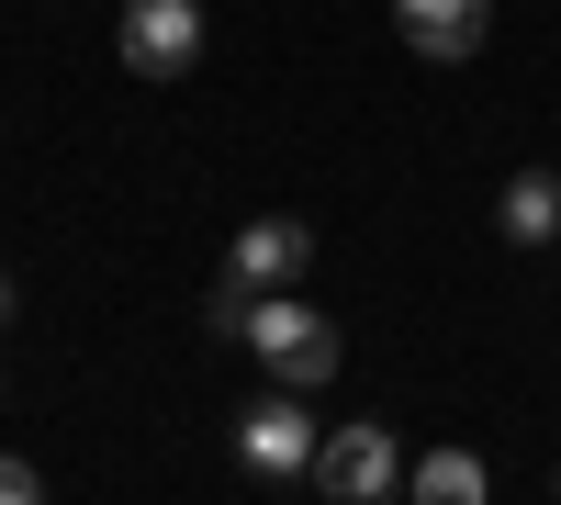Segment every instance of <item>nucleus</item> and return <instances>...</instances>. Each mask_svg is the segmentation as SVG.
<instances>
[{
    "mask_svg": "<svg viewBox=\"0 0 561 505\" xmlns=\"http://www.w3.org/2000/svg\"><path fill=\"white\" fill-rule=\"evenodd\" d=\"M124 68L135 79H192L203 68V0H124Z\"/></svg>",
    "mask_w": 561,
    "mask_h": 505,
    "instance_id": "nucleus-2",
    "label": "nucleus"
},
{
    "mask_svg": "<svg viewBox=\"0 0 561 505\" xmlns=\"http://www.w3.org/2000/svg\"><path fill=\"white\" fill-rule=\"evenodd\" d=\"M393 34H404L427 68H460V57L494 34V0H393Z\"/></svg>",
    "mask_w": 561,
    "mask_h": 505,
    "instance_id": "nucleus-5",
    "label": "nucleus"
},
{
    "mask_svg": "<svg viewBox=\"0 0 561 505\" xmlns=\"http://www.w3.org/2000/svg\"><path fill=\"white\" fill-rule=\"evenodd\" d=\"M248 314H259V292L237 282V269H225V282L203 292V326H214V337H248Z\"/></svg>",
    "mask_w": 561,
    "mask_h": 505,
    "instance_id": "nucleus-9",
    "label": "nucleus"
},
{
    "mask_svg": "<svg viewBox=\"0 0 561 505\" xmlns=\"http://www.w3.org/2000/svg\"><path fill=\"white\" fill-rule=\"evenodd\" d=\"M0 505H45V483H34L23 461H0Z\"/></svg>",
    "mask_w": 561,
    "mask_h": 505,
    "instance_id": "nucleus-10",
    "label": "nucleus"
},
{
    "mask_svg": "<svg viewBox=\"0 0 561 505\" xmlns=\"http://www.w3.org/2000/svg\"><path fill=\"white\" fill-rule=\"evenodd\" d=\"M404 483V449H393V427H337L314 449V494L325 505H382Z\"/></svg>",
    "mask_w": 561,
    "mask_h": 505,
    "instance_id": "nucleus-3",
    "label": "nucleus"
},
{
    "mask_svg": "<svg viewBox=\"0 0 561 505\" xmlns=\"http://www.w3.org/2000/svg\"><path fill=\"white\" fill-rule=\"evenodd\" d=\"M248 348H259V371L280 382V393H314V382H337V326H325L314 303H259L248 314Z\"/></svg>",
    "mask_w": 561,
    "mask_h": 505,
    "instance_id": "nucleus-1",
    "label": "nucleus"
},
{
    "mask_svg": "<svg viewBox=\"0 0 561 505\" xmlns=\"http://www.w3.org/2000/svg\"><path fill=\"white\" fill-rule=\"evenodd\" d=\"M494 225L517 248H561V169H517L505 180V203H494Z\"/></svg>",
    "mask_w": 561,
    "mask_h": 505,
    "instance_id": "nucleus-7",
    "label": "nucleus"
},
{
    "mask_svg": "<svg viewBox=\"0 0 561 505\" xmlns=\"http://www.w3.org/2000/svg\"><path fill=\"white\" fill-rule=\"evenodd\" d=\"M314 449H325V427H304V393H270V404L237 416V461L248 472H314Z\"/></svg>",
    "mask_w": 561,
    "mask_h": 505,
    "instance_id": "nucleus-4",
    "label": "nucleus"
},
{
    "mask_svg": "<svg viewBox=\"0 0 561 505\" xmlns=\"http://www.w3.org/2000/svg\"><path fill=\"white\" fill-rule=\"evenodd\" d=\"M304 259H314V237H304V225H293V214H259V225H248V237H237V248H225V269H237V282H248V292H280V282H304Z\"/></svg>",
    "mask_w": 561,
    "mask_h": 505,
    "instance_id": "nucleus-6",
    "label": "nucleus"
},
{
    "mask_svg": "<svg viewBox=\"0 0 561 505\" xmlns=\"http://www.w3.org/2000/svg\"><path fill=\"white\" fill-rule=\"evenodd\" d=\"M550 483H561V472H550Z\"/></svg>",
    "mask_w": 561,
    "mask_h": 505,
    "instance_id": "nucleus-12",
    "label": "nucleus"
},
{
    "mask_svg": "<svg viewBox=\"0 0 561 505\" xmlns=\"http://www.w3.org/2000/svg\"><path fill=\"white\" fill-rule=\"evenodd\" d=\"M0 326H12V269H0Z\"/></svg>",
    "mask_w": 561,
    "mask_h": 505,
    "instance_id": "nucleus-11",
    "label": "nucleus"
},
{
    "mask_svg": "<svg viewBox=\"0 0 561 505\" xmlns=\"http://www.w3.org/2000/svg\"><path fill=\"white\" fill-rule=\"evenodd\" d=\"M404 483H415V505H494V472L472 461V449H427Z\"/></svg>",
    "mask_w": 561,
    "mask_h": 505,
    "instance_id": "nucleus-8",
    "label": "nucleus"
}]
</instances>
